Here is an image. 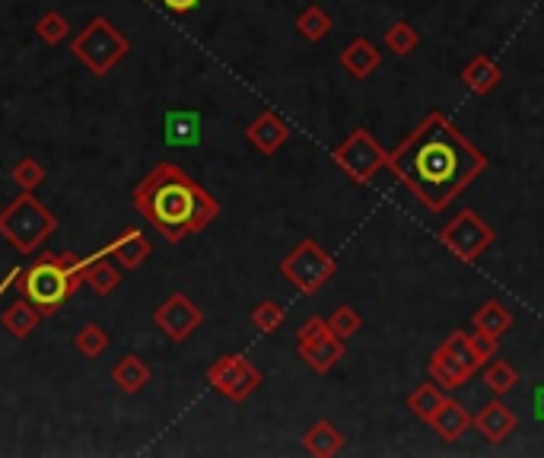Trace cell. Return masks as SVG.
Instances as JSON below:
<instances>
[{"mask_svg": "<svg viewBox=\"0 0 544 458\" xmlns=\"http://www.w3.org/2000/svg\"><path fill=\"white\" fill-rule=\"evenodd\" d=\"M487 166L490 156L471 144L462 128L440 109H430L420 118L385 163L427 214H443L468 185L481 179Z\"/></svg>", "mask_w": 544, "mask_h": 458, "instance_id": "cell-1", "label": "cell"}, {"mask_svg": "<svg viewBox=\"0 0 544 458\" xmlns=\"http://www.w3.org/2000/svg\"><path fill=\"white\" fill-rule=\"evenodd\" d=\"M131 204L166 242H182L220 217V204L210 191L169 160L156 163L131 188Z\"/></svg>", "mask_w": 544, "mask_h": 458, "instance_id": "cell-2", "label": "cell"}, {"mask_svg": "<svg viewBox=\"0 0 544 458\" xmlns=\"http://www.w3.org/2000/svg\"><path fill=\"white\" fill-rule=\"evenodd\" d=\"M99 258L93 255H70V252H48L42 258H35L26 271L16 274V293L26 296L32 306H39L42 315H55L70 296L83 287L86 268Z\"/></svg>", "mask_w": 544, "mask_h": 458, "instance_id": "cell-3", "label": "cell"}, {"mask_svg": "<svg viewBox=\"0 0 544 458\" xmlns=\"http://www.w3.org/2000/svg\"><path fill=\"white\" fill-rule=\"evenodd\" d=\"M55 229H58V217L35 198V191H20V195L0 210V236L20 255L39 252Z\"/></svg>", "mask_w": 544, "mask_h": 458, "instance_id": "cell-4", "label": "cell"}, {"mask_svg": "<svg viewBox=\"0 0 544 458\" xmlns=\"http://www.w3.org/2000/svg\"><path fill=\"white\" fill-rule=\"evenodd\" d=\"M70 55L90 70V74L109 77L112 70L131 55V39L112 20L93 16V20L86 23V29H80V35H74Z\"/></svg>", "mask_w": 544, "mask_h": 458, "instance_id": "cell-5", "label": "cell"}, {"mask_svg": "<svg viewBox=\"0 0 544 458\" xmlns=\"http://www.w3.org/2000/svg\"><path fill=\"white\" fill-rule=\"evenodd\" d=\"M280 274H284L300 293L315 296L331 277L338 274V261L331 258V252H325L315 239H303L280 258Z\"/></svg>", "mask_w": 544, "mask_h": 458, "instance_id": "cell-6", "label": "cell"}, {"mask_svg": "<svg viewBox=\"0 0 544 458\" xmlns=\"http://www.w3.org/2000/svg\"><path fill=\"white\" fill-rule=\"evenodd\" d=\"M331 160H335V166L354 185H370L376 179V172L389 163V150L373 137V131L354 128L341 147L331 150Z\"/></svg>", "mask_w": 544, "mask_h": 458, "instance_id": "cell-7", "label": "cell"}, {"mask_svg": "<svg viewBox=\"0 0 544 458\" xmlns=\"http://www.w3.org/2000/svg\"><path fill=\"white\" fill-rule=\"evenodd\" d=\"M440 242L446 245V249L471 264V261H478L490 245L497 242V233H494V226H490L478 210H471V207H462L459 214H455L446 226H443V233H440Z\"/></svg>", "mask_w": 544, "mask_h": 458, "instance_id": "cell-8", "label": "cell"}, {"mask_svg": "<svg viewBox=\"0 0 544 458\" xmlns=\"http://www.w3.org/2000/svg\"><path fill=\"white\" fill-rule=\"evenodd\" d=\"M478 369L481 366L468 347V331H452L449 338L433 350V357L427 363L430 379L436 385H443V389H462Z\"/></svg>", "mask_w": 544, "mask_h": 458, "instance_id": "cell-9", "label": "cell"}, {"mask_svg": "<svg viewBox=\"0 0 544 458\" xmlns=\"http://www.w3.org/2000/svg\"><path fill=\"white\" fill-rule=\"evenodd\" d=\"M207 385L217 395L230 398L236 404H242L245 398H252L261 385V369L245 357V354H223L220 360H214L207 366Z\"/></svg>", "mask_w": 544, "mask_h": 458, "instance_id": "cell-10", "label": "cell"}, {"mask_svg": "<svg viewBox=\"0 0 544 458\" xmlns=\"http://www.w3.org/2000/svg\"><path fill=\"white\" fill-rule=\"evenodd\" d=\"M153 322L172 344H185L191 334L204 325V312L195 306L188 293H172L166 303L153 312Z\"/></svg>", "mask_w": 544, "mask_h": 458, "instance_id": "cell-11", "label": "cell"}, {"mask_svg": "<svg viewBox=\"0 0 544 458\" xmlns=\"http://www.w3.org/2000/svg\"><path fill=\"white\" fill-rule=\"evenodd\" d=\"M296 354H300V360L312 369V373H331L347 354L344 347V338H338L335 331L325 328L322 334H315V338H306V341H296Z\"/></svg>", "mask_w": 544, "mask_h": 458, "instance_id": "cell-12", "label": "cell"}, {"mask_svg": "<svg viewBox=\"0 0 544 458\" xmlns=\"http://www.w3.org/2000/svg\"><path fill=\"white\" fill-rule=\"evenodd\" d=\"M475 427L481 430V436L487 439L490 446H500V443H506V439H510L519 430V417H516V411L503 398H494V401H487L484 408L478 411Z\"/></svg>", "mask_w": 544, "mask_h": 458, "instance_id": "cell-13", "label": "cell"}, {"mask_svg": "<svg viewBox=\"0 0 544 458\" xmlns=\"http://www.w3.org/2000/svg\"><path fill=\"white\" fill-rule=\"evenodd\" d=\"M105 252H109V258L118 261V268L137 271L140 264H144L153 255V245H150V239L140 233L137 226H125L109 245H105Z\"/></svg>", "mask_w": 544, "mask_h": 458, "instance_id": "cell-14", "label": "cell"}, {"mask_svg": "<svg viewBox=\"0 0 544 458\" xmlns=\"http://www.w3.org/2000/svg\"><path fill=\"white\" fill-rule=\"evenodd\" d=\"M245 140L258 150V153H277L280 147L290 140V125L277 112H261L249 128H245Z\"/></svg>", "mask_w": 544, "mask_h": 458, "instance_id": "cell-15", "label": "cell"}, {"mask_svg": "<svg viewBox=\"0 0 544 458\" xmlns=\"http://www.w3.org/2000/svg\"><path fill=\"white\" fill-rule=\"evenodd\" d=\"M204 137V121L201 112L195 109H175L166 112V125H163V140L166 147H198Z\"/></svg>", "mask_w": 544, "mask_h": 458, "instance_id": "cell-16", "label": "cell"}, {"mask_svg": "<svg viewBox=\"0 0 544 458\" xmlns=\"http://www.w3.org/2000/svg\"><path fill=\"white\" fill-rule=\"evenodd\" d=\"M379 64H382V51L366 39V35H357V39L341 51V67L354 80H370L379 70Z\"/></svg>", "mask_w": 544, "mask_h": 458, "instance_id": "cell-17", "label": "cell"}, {"mask_svg": "<svg viewBox=\"0 0 544 458\" xmlns=\"http://www.w3.org/2000/svg\"><path fill=\"white\" fill-rule=\"evenodd\" d=\"M459 80L465 83V90L468 93H475V96H487V93H494L497 86L503 83V70L500 64L490 58V55H475L465 67H462V74Z\"/></svg>", "mask_w": 544, "mask_h": 458, "instance_id": "cell-18", "label": "cell"}, {"mask_svg": "<svg viewBox=\"0 0 544 458\" xmlns=\"http://www.w3.org/2000/svg\"><path fill=\"white\" fill-rule=\"evenodd\" d=\"M433 430H436V436L443 439V443H459V439L475 427V417H471L468 411H465V404L462 401H455V398H446L443 401V408H440V414L433 417V424H430Z\"/></svg>", "mask_w": 544, "mask_h": 458, "instance_id": "cell-19", "label": "cell"}, {"mask_svg": "<svg viewBox=\"0 0 544 458\" xmlns=\"http://www.w3.org/2000/svg\"><path fill=\"white\" fill-rule=\"evenodd\" d=\"M153 379V369L147 366L144 357H137V354H128V357H121L115 366H112V382L118 385L125 395H137V392H144L147 385Z\"/></svg>", "mask_w": 544, "mask_h": 458, "instance_id": "cell-20", "label": "cell"}, {"mask_svg": "<svg viewBox=\"0 0 544 458\" xmlns=\"http://www.w3.org/2000/svg\"><path fill=\"white\" fill-rule=\"evenodd\" d=\"M39 322H42V312H39V306H32L26 296L10 303L4 309V315H0V325H4L10 331V338H16V341L29 338V334L39 328Z\"/></svg>", "mask_w": 544, "mask_h": 458, "instance_id": "cell-21", "label": "cell"}, {"mask_svg": "<svg viewBox=\"0 0 544 458\" xmlns=\"http://www.w3.org/2000/svg\"><path fill=\"white\" fill-rule=\"evenodd\" d=\"M303 449L309 455H315V458H331V455H338L344 449V436H341V430L335 424H331V420H319V424L306 430Z\"/></svg>", "mask_w": 544, "mask_h": 458, "instance_id": "cell-22", "label": "cell"}, {"mask_svg": "<svg viewBox=\"0 0 544 458\" xmlns=\"http://www.w3.org/2000/svg\"><path fill=\"white\" fill-rule=\"evenodd\" d=\"M83 284H90V290L96 296H112L121 284V271L115 268V264L109 261V252H99V258L86 268V277H83Z\"/></svg>", "mask_w": 544, "mask_h": 458, "instance_id": "cell-23", "label": "cell"}, {"mask_svg": "<svg viewBox=\"0 0 544 458\" xmlns=\"http://www.w3.org/2000/svg\"><path fill=\"white\" fill-rule=\"evenodd\" d=\"M443 401H446V395L440 392V385H436V382H424V385H417V389L408 395L405 404H408V411L417 420H424V424H433V417L440 414Z\"/></svg>", "mask_w": 544, "mask_h": 458, "instance_id": "cell-24", "label": "cell"}, {"mask_svg": "<svg viewBox=\"0 0 544 458\" xmlns=\"http://www.w3.org/2000/svg\"><path fill=\"white\" fill-rule=\"evenodd\" d=\"M510 328H513V312L503 303H497V299H487V303L475 312V331L500 338V334H506Z\"/></svg>", "mask_w": 544, "mask_h": 458, "instance_id": "cell-25", "label": "cell"}, {"mask_svg": "<svg viewBox=\"0 0 544 458\" xmlns=\"http://www.w3.org/2000/svg\"><path fill=\"white\" fill-rule=\"evenodd\" d=\"M484 385H487V392L494 395V398H506L510 395L516 385H519V373H516V366L513 363H506V360H490L484 366Z\"/></svg>", "mask_w": 544, "mask_h": 458, "instance_id": "cell-26", "label": "cell"}, {"mask_svg": "<svg viewBox=\"0 0 544 458\" xmlns=\"http://www.w3.org/2000/svg\"><path fill=\"white\" fill-rule=\"evenodd\" d=\"M293 26H296V32H300L306 42H325L328 32H331V16H328L325 7L309 4V7H303L300 16H296Z\"/></svg>", "mask_w": 544, "mask_h": 458, "instance_id": "cell-27", "label": "cell"}, {"mask_svg": "<svg viewBox=\"0 0 544 458\" xmlns=\"http://www.w3.org/2000/svg\"><path fill=\"white\" fill-rule=\"evenodd\" d=\"M382 45L389 48L392 55L405 58V55H411V51L420 45V32H417V26H414V23H408V20H395L389 29H385Z\"/></svg>", "mask_w": 544, "mask_h": 458, "instance_id": "cell-28", "label": "cell"}, {"mask_svg": "<svg viewBox=\"0 0 544 458\" xmlns=\"http://www.w3.org/2000/svg\"><path fill=\"white\" fill-rule=\"evenodd\" d=\"M112 338H109V331L99 328V325H83L77 331V338H74V347H77V354H83L86 360H99L105 350H109Z\"/></svg>", "mask_w": 544, "mask_h": 458, "instance_id": "cell-29", "label": "cell"}, {"mask_svg": "<svg viewBox=\"0 0 544 458\" xmlns=\"http://www.w3.org/2000/svg\"><path fill=\"white\" fill-rule=\"evenodd\" d=\"M35 35H39L45 45H61L70 35V23L58 10H48L45 16H39V23H35Z\"/></svg>", "mask_w": 544, "mask_h": 458, "instance_id": "cell-30", "label": "cell"}, {"mask_svg": "<svg viewBox=\"0 0 544 458\" xmlns=\"http://www.w3.org/2000/svg\"><path fill=\"white\" fill-rule=\"evenodd\" d=\"M284 319H287V312H284V306L277 303V299H265V303H258L252 309V325L261 334H274L280 325H284Z\"/></svg>", "mask_w": 544, "mask_h": 458, "instance_id": "cell-31", "label": "cell"}, {"mask_svg": "<svg viewBox=\"0 0 544 458\" xmlns=\"http://www.w3.org/2000/svg\"><path fill=\"white\" fill-rule=\"evenodd\" d=\"M10 179L20 191H35L39 185H45V166L39 160H32V156H26V160H20L13 166Z\"/></svg>", "mask_w": 544, "mask_h": 458, "instance_id": "cell-32", "label": "cell"}, {"mask_svg": "<svg viewBox=\"0 0 544 458\" xmlns=\"http://www.w3.org/2000/svg\"><path fill=\"white\" fill-rule=\"evenodd\" d=\"M360 325H363L360 312H357L354 306H347V303H344V306H338L335 312L328 315V328L335 331L338 338H344V341H347V338H354V334L360 331Z\"/></svg>", "mask_w": 544, "mask_h": 458, "instance_id": "cell-33", "label": "cell"}, {"mask_svg": "<svg viewBox=\"0 0 544 458\" xmlns=\"http://www.w3.org/2000/svg\"><path fill=\"white\" fill-rule=\"evenodd\" d=\"M468 347H471V354H475L478 366L484 369L490 360L497 357L500 338H494V334H484V331H475V334H468Z\"/></svg>", "mask_w": 544, "mask_h": 458, "instance_id": "cell-34", "label": "cell"}, {"mask_svg": "<svg viewBox=\"0 0 544 458\" xmlns=\"http://www.w3.org/2000/svg\"><path fill=\"white\" fill-rule=\"evenodd\" d=\"M160 4L172 13H188V10H195L201 0H160Z\"/></svg>", "mask_w": 544, "mask_h": 458, "instance_id": "cell-35", "label": "cell"}, {"mask_svg": "<svg viewBox=\"0 0 544 458\" xmlns=\"http://www.w3.org/2000/svg\"><path fill=\"white\" fill-rule=\"evenodd\" d=\"M532 408H535V420H544V382L535 385V392H532Z\"/></svg>", "mask_w": 544, "mask_h": 458, "instance_id": "cell-36", "label": "cell"}]
</instances>
